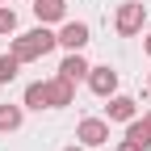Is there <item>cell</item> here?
<instances>
[{
    "mask_svg": "<svg viewBox=\"0 0 151 151\" xmlns=\"http://www.w3.org/2000/svg\"><path fill=\"white\" fill-rule=\"evenodd\" d=\"M55 46H59V34H50L42 21H38V29L13 38V50H9V55H13L17 63H34V59H42V55H50Z\"/></svg>",
    "mask_w": 151,
    "mask_h": 151,
    "instance_id": "cell-1",
    "label": "cell"
},
{
    "mask_svg": "<svg viewBox=\"0 0 151 151\" xmlns=\"http://www.w3.org/2000/svg\"><path fill=\"white\" fill-rule=\"evenodd\" d=\"M147 21V9H143V0H126V4H118V17H113V29H118L122 38H134Z\"/></svg>",
    "mask_w": 151,
    "mask_h": 151,
    "instance_id": "cell-2",
    "label": "cell"
},
{
    "mask_svg": "<svg viewBox=\"0 0 151 151\" xmlns=\"http://www.w3.org/2000/svg\"><path fill=\"white\" fill-rule=\"evenodd\" d=\"M76 139H80V147H105L109 143V122L105 118H84L76 126Z\"/></svg>",
    "mask_w": 151,
    "mask_h": 151,
    "instance_id": "cell-3",
    "label": "cell"
},
{
    "mask_svg": "<svg viewBox=\"0 0 151 151\" xmlns=\"http://www.w3.org/2000/svg\"><path fill=\"white\" fill-rule=\"evenodd\" d=\"M139 118V101L134 97H122V92H113L109 105H105V122H130Z\"/></svg>",
    "mask_w": 151,
    "mask_h": 151,
    "instance_id": "cell-4",
    "label": "cell"
},
{
    "mask_svg": "<svg viewBox=\"0 0 151 151\" xmlns=\"http://www.w3.org/2000/svg\"><path fill=\"white\" fill-rule=\"evenodd\" d=\"M88 88L97 92V97H113V92H118V71L109 63L105 67H88Z\"/></svg>",
    "mask_w": 151,
    "mask_h": 151,
    "instance_id": "cell-5",
    "label": "cell"
},
{
    "mask_svg": "<svg viewBox=\"0 0 151 151\" xmlns=\"http://www.w3.org/2000/svg\"><path fill=\"white\" fill-rule=\"evenodd\" d=\"M88 38H92V29H88L84 21H63V29H59V46H67V50H84Z\"/></svg>",
    "mask_w": 151,
    "mask_h": 151,
    "instance_id": "cell-6",
    "label": "cell"
},
{
    "mask_svg": "<svg viewBox=\"0 0 151 151\" xmlns=\"http://www.w3.org/2000/svg\"><path fill=\"white\" fill-rule=\"evenodd\" d=\"M88 67H92V63L84 59L80 50H67V59L59 63V76H67L71 84H80V80H88Z\"/></svg>",
    "mask_w": 151,
    "mask_h": 151,
    "instance_id": "cell-7",
    "label": "cell"
},
{
    "mask_svg": "<svg viewBox=\"0 0 151 151\" xmlns=\"http://www.w3.org/2000/svg\"><path fill=\"white\" fill-rule=\"evenodd\" d=\"M50 84V109H63V105H76V84L67 80V76H55Z\"/></svg>",
    "mask_w": 151,
    "mask_h": 151,
    "instance_id": "cell-8",
    "label": "cell"
},
{
    "mask_svg": "<svg viewBox=\"0 0 151 151\" xmlns=\"http://www.w3.org/2000/svg\"><path fill=\"white\" fill-rule=\"evenodd\" d=\"M34 17H38L42 25L63 21V17H67V0H34Z\"/></svg>",
    "mask_w": 151,
    "mask_h": 151,
    "instance_id": "cell-9",
    "label": "cell"
},
{
    "mask_svg": "<svg viewBox=\"0 0 151 151\" xmlns=\"http://www.w3.org/2000/svg\"><path fill=\"white\" fill-rule=\"evenodd\" d=\"M25 109H38V113H42V109H50V84L46 80H34L29 88H25V101H21Z\"/></svg>",
    "mask_w": 151,
    "mask_h": 151,
    "instance_id": "cell-10",
    "label": "cell"
},
{
    "mask_svg": "<svg viewBox=\"0 0 151 151\" xmlns=\"http://www.w3.org/2000/svg\"><path fill=\"white\" fill-rule=\"evenodd\" d=\"M25 122V105H0V134H13Z\"/></svg>",
    "mask_w": 151,
    "mask_h": 151,
    "instance_id": "cell-11",
    "label": "cell"
},
{
    "mask_svg": "<svg viewBox=\"0 0 151 151\" xmlns=\"http://www.w3.org/2000/svg\"><path fill=\"white\" fill-rule=\"evenodd\" d=\"M126 139H134V143L147 151V147H151V122H147V118H130V122H126Z\"/></svg>",
    "mask_w": 151,
    "mask_h": 151,
    "instance_id": "cell-12",
    "label": "cell"
},
{
    "mask_svg": "<svg viewBox=\"0 0 151 151\" xmlns=\"http://www.w3.org/2000/svg\"><path fill=\"white\" fill-rule=\"evenodd\" d=\"M17 71H21V63H17L13 55H0V84H13Z\"/></svg>",
    "mask_w": 151,
    "mask_h": 151,
    "instance_id": "cell-13",
    "label": "cell"
},
{
    "mask_svg": "<svg viewBox=\"0 0 151 151\" xmlns=\"http://www.w3.org/2000/svg\"><path fill=\"white\" fill-rule=\"evenodd\" d=\"M0 34H17V13L0 4Z\"/></svg>",
    "mask_w": 151,
    "mask_h": 151,
    "instance_id": "cell-14",
    "label": "cell"
},
{
    "mask_svg": "<svg viewBox=\"0 0 151 151\" xmlns=\"http://www.w3.org/2000/svg\"><path fill=\"white\" fill-rule=\"evenodd\" d=\"M118 151H143V147H139L134 139H122V143H118Z\"/></svg>",
    "mask_w": 151,
    "mask_h": 151,
    "instance_id": "cell-15",
    "label": "cell"
},
{
    "mask_svg": "<svg viewBox=\"0 0 151 151\" xmlns=\"http://www.w3.org/2000/svg\"><path fill=\"white\" fill-rule=\"evenodd\" d=\"M143 50H147V55H151V34H147V42H143Z\"/></svg>",
    "mask_w": 151,
    "mask_h": 151,
    "instance_id": "cell-16",
    "label": "cell"
},
{
    "mask_svg": "<svg viewBox=\"0 0 151 151\" xmlns=\"http://www.w3.org/2000/svg\"><path fill=\"white\" fill-rule=\"evenodd\" d=\"M63 151H88V147H63Z\"/></svg>",
    "mask_w": 151,
    "mask_h": 151,
    "instance_id": "cell-17",
    "label": "cell"
},
{
    "mask_svg": "<svg viewBox=\"0 0 151 151\" xmlns=\"http://www.w3.org/2000/svg\"><path fill=\"white\" fill-rule=\"evenodd\" d=\"M147 84H151V80H147Z\"/></svg>",
    "mask_w": 151,
    "mask_h": 151,
    "instance_id": "cell-18",
    "label": "cell"
}]
</instances>
